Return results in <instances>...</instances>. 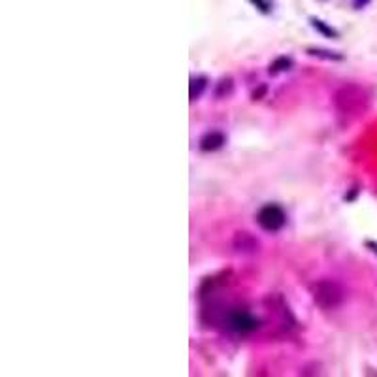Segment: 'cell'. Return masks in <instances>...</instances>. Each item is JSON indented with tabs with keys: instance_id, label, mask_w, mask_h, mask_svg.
Wrapping results in <instances>:
<instances>
[{
	"instance_id": "9c48e42d",
	"label": "cell",
	"mask_w": 377,
	"mask_h": 377,
	"mask_svg": "<svg viewBox=\"0 0 377 377\" xmlns=\"http://www.w3.org/2000/svg\"><path fill=\"white\" fill-rule=\"evenodd\" d=\"M313 27H315V29H319L320 32H325V34H328V36H336V32H334L332 29H328V27L323 25V21H313Z\"/></svg>"
},
{
	"instance_id": "277c9868",
	"label": "cell",
	"mask_w": 377,
	"mask_h": 377,
	"mask_svg": "<svg viewBox=\"0 0 377 377\" xmlns=\"http://www.w3.org/2000/svg\"><path fill=\"white\" fill-rule=\"evenodd\" d=\"M366 102V94L358 87L351 85V87H343L336 94V106L341 113L358 112L362 104Z\"/></svg>"
},
{
	"instance_id": "ba28073f",
	"label": "cell",
	"mask_w": 377,
	"mask_h": 377,
	"mask_svg": "<svg viewBox=\"0 0 377 377\" xmlns=\"http://www.w3.org/2000/svg\"><path fill=\"white\" fill-rule=\"evenodd\" d=\"M290 59H287V57H279V59H277L276 63L272 64V72H281V70H289V66H290Z\"/></svg>"
},
{
	"instance_id": "3957f363",
	"label": "cell",
	"mask_w": 377,
	"mask_h": 377,
	"mask_svg": "<svg viewBox=\"0 0 377 377\" xmlns=\"http://www.w3.org/2000/svg\"><path fill=\"white\" fill-rule=\"evenodd\" d=\"M257 223L264 232H279L283 226H285V223H287V215H285L281 206H277V204H266V206L258 209Z\"/></svg>"
},
{
	"instance_id": "6da1fadb",
	"label": "cell",
	"mask_w": 377,
	"mask_h": 377,
	"mask_svg": "<svg viewBox=\"0 0 377 377\" xmlns=\"http://www.w3.org/2000/svg\"><path fill=\"white\" fill-rule=\"evenodd\" d=\"M313 300L317 306L323 309H336L341 306V302L346 298V293L341 289V285L330 279H323V281L315 283L311 289Z\"/></svg>"
},
{
	"instance_id": "8992f818",
	"label": "cell",
	"mask_w": 377,
	"mask_h": 377,
	"mask_svg": "<svg viewBox=\"0 0 377 377\" xmlns=\"http://www.w3.org/2000/svg\"><path fill=\"white\" fill-rule=\"evenodd\" d=\"M225 134L219 131H214V132H207L206 136L200 140V149L202 151H217L221 149L223 145H225Z\"/></svg>"
},
{
	"instance_id": "7a4b0ae2",
	"label": "cell",
	"mask_w": 377,
	"mask_h": 377,
	"mask_svg": "<svg viewBox=\"0 0 377 377\" xmlns=\"http://www.w3.org/2000/svg\"><path fill=\"white\" fill-rule=\"evenodd\" d=\"M260 327V320L245 309H232L225 315V328H228L232 334L247 336L255 332Z\"/></svg>"
},
{
	"instance_id": "5b68a950",
	"label": "cell",
	"mask_w": 377,
	"mask_h": 377,
	"mask_svg": "<svg viewBox=\"0 0 377 377\" xmlns=\"http://www.w3.org/2000/svg\"><path fill=\"white\" fill-rule=\"evenodd\" d=\"M234 249L239 253H255L258 249V242L249 232H238L234 238Z\"/></svg>"
},
{
	"instance_id": "52a82bcc",
	"label": "cell",
	"mask_w": 377,
	"mask_h": 377,
	"mask_svg": "<svg viewBox=\"0 0 377 377\" xmlns=\"http://www.w3.org/2000/svg\"><path fill=\"white\" fill-rule=\"evenodd\" d=\"M206 77H193L191 80V101H196L198 96L202 94V91L206 89Z\"/></svg>"
}]
</instances>
